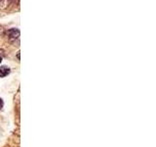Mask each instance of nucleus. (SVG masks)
<instances>
[{
  "instance_id": "f257e3e1",
  "label": "nucleus",
  "mask_w": 156,
  "mask_h": 147,
  "mask_svg": "<svg viewBox=\"0 0 156 147\" xmlns=\"http://www.w3.org/2000/svg\"><path fill=\"white\" fill-rule=\"evenodd\" d=\"M7 36H8V39L11 42L19 40L20 31H19L18 28H11V29H9V31L7 32Z\"/></svg>"
},
{
  "instance_id": "f03ea898",
  "label": "nucleus",
  "mask_w": 156,
  "mask_h": 147,
  "mask_svg": "<svg viewBox=\"0 0 156 147\" xmlns=\"http://www.w3.org/2000/svg\"><path fill=\"white\" fill-rule=\"evenodd\" d=\"M10 74V69L6 66L0 67V77H4Z\"/></svg>"
},
{
  "instance_id": "7ed1b4c3",
  "label": "nucleus",
  "mask_w": 156,
  "mask_h": 147,
  "mask_svg": "<svg viewBox=\"0 0 156 147\" xmlns=\"http://www.w3.org/2000/svg\"><path fill=\"white\" fill-rule=\"evenodd\" d=\"M2 107H3V100L0 98V109H1Z\"/></svg>"
},
{
  "instance_id": "20e7f679",
  "label": "nucleus",
  "mask_w": 156,
  "mask_h": 147,
  "mask_svg": "<svg viewBox=\"0 0 156 147\" xmlns=\"http://www.w3.org/2000/svg\"><path fill=\"white\" fill-rule=\"evenodd\" d=\"M1 60H2V59H1V57H0V63H1Z\"/></svg>"
}]
</instances>
